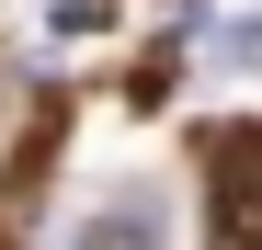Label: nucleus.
Wrapping results in <instances>:
<instances>
[{
    "mask_svg": "<svg viewBox=\"0 0 262 250\" xmlns=\"http://www.w3.org/2000/svg\"><path fill=\"white\" fill-rule=\"evenodd\" d=\"M12 114H23V80H12V68H0V137H12Z\"/></svg>",
    "mask_w": 262,
    "mask_h": 250,
    "instance_id": "obj_3",
    "label": "nucleus"
},
{
    "mask_svg": "<svg viewBox=\"0 0 262 250\" xmlns=\"http://www.w3.org/2000/svg\"><path fill=\"white\" fill-rule=\"evenodd\" d=\"M57 250H171V193L160 182H125L103 205H80V216L57 228Z\"/></svg>",
    "mask_w": 262,
    "mask_h": 250,
    "instance_id": "obj_1",
    "label": "nucleus"
},
{
    "mask_svg": "<svg viewBox=\"0 0 262 250\" xmlns=\"http://www.w3.org/2000/svg\"><path fill=\"white\" fill-rule=\"evenodd\" d=\"M216 250H262V125H228L216 148Z\"/></svg>",
    "mask_w": 262,
    "mask_h": 250,
    "instance_id": "obj_2",
    "label": "nucleus"
}]
</instances>
